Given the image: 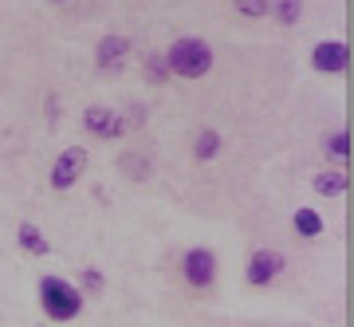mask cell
Segmentation results:
<instances>
[{"label": "cell", "instance_id": "5b68a950", "mask_svg": "<svg viewBox=\"0 0 354 327\" xmlns=\"http://www.w3.org/2000/svg\"><path fill=\"white\" fill-rule=\"evenodd\" d=\"M283 268H288V260H283L279 249H256L252 256H248V265H244V280H248L252 288H268L272 280L283 276Z\"/></svg>", "mask_w": 354, "mask_h": 327}, {"label": "cell", "instance_id": "2e32d148", "mask_svg": "<svg viewBox=\"0 0 354 327\" xmlns=\"http://www.w3.org/2000/svg\"><path fill=\"white\" fill-rule=\"evenodd\" d=\"M118 174L127 177V182H146L150 177V162L134 150H122L118 154Z\"/></svg>", "mask_w": 354, "mask_h": 327}, {"label": "cell", "instance_id": "30bf717a", "mask_svg": "<svg viewBox=\"0 0 354 327\" xmlns=\"http://www.w3.org/2000/svg\"><path fill=\"white\" fill-rule=\"evenodd\" d=\"M16 240H20V249H24L28 256H51V240L44 237V229L32 225V221H20V225H16Z\"/></svg>", "mask_w": 354, "mask_h": 327}, {"label": "cell", "instance_id": "8992f818", "mask_svg": "<svg viewBox=\"0 0 354 327\" xmlns=\"http://www.w3.org/2000/svg\"><path fill=\"white\" fill-rule=\"evenodd\" d=\"M83 130H87L91 139H102V142H114L127 134V123H122V111H114V107H87L83 111Z\"/></svg>", "mask_w": 354, "mask_h": 327}, {"label": "cell", "instance_id": "ac0fdd59", "mask_svg": "<svg viewBox=\"0 0 354 327\" xmlns=\"http://www.w3.org/2000/svg\"><path fill=\"white\" fill-rule=\"evenodd\" d=\"M236 4V12L248 16V20H264L268 16V0H232Z\"/></svg>", "mask_w": 354, "mask_h": 327}, {"label": "cell", "instance_id": "8fae6325", "mask_svg": "<svg viewBox=\"0 0 354 327\" xmlns=\"http://www.w3.org/2000/svg\"><path fill=\"white\" fill-rule=\"evenodd\" d=\"M221 130H213V126H201L197 134H193V158L197 162H213L216 154H221Z\"/></svg>", "mask_w": 354, "mask_h": 327}, {"label": "cell", "instance_id": "3957f363", "mask_svg": "<svg viewBox=\"0 0 354 327\" xmlns=\"http://www.w3.org/2000/svg\"><path fill=\"white\" fill-rule=\"evenodd\" d=\"M181 280L189 288L205 292L216 284V252L209 245H193V249L181 252Z\"/></svg>", "mask_w": 354, "mask_h": 327}, {"label": "cell", "instance_id": "d6986e66", "mask_svg": "<svg viewBox=\"0 0 354 327\" xmlns=\"http://www.w3.org/2000/svg\"><path fill=\"white\" fill-rule=\"evenodd\" d=\"M122 123H127V130H138V126L146 123V107H142V103H130L127 114H122Z\"/></svg>", "mask_w": 354, "mask_h": 327}, {"label": "cell", "instance_id": "ba28073f", "mask_svg": "<svg viewBox=\"0 0 354 327\" xmlns=\"http://www.w3.org/2000/svg\"><path fill=\"white\" fill-rule=\"evenodd\" d=\"M130 51H134L130 36H122V32H106V36L95 44V67H99V71H122V63H127Z\"/></svg>", "mask_w": 354, "mask_h": 327}, {"label": "cell", "instance_id": "7c38bea8", "mask_svg": "<svg viewBox=\"0 0 354 327\" xmlns=\"http://www.w3.org/2000/svg\"><path fill=\"white\" fill-rule=\"evenodd\" d=\"M291 225H295V233H299L304 240H315V237H323V229H327V221L319 217V209L304 205V209H295V217H291Z\"/></svg>", "mask_w": 354, "mask_h": 327}, {"label": "cell", "instance_id": "7a4b0ae2", "mask_svg": "<svg viewBox=\"0 0 354 327\" xmlns=\"http://www.w3.org/2000/svg\"><path fill=\"white\" fill-rule=\"evenodd\" d=\"M83 292L64 276H39V308L51 324H71L83 315Z\"/></svg>", "mask_w": 354, "mask_h": 327}, {"label": "cell", "instance_id": "9c48e42d", "mask_svg": "<svg viewBox=\"0 0 354 327\" xmlns=\"http://www.w3.org/2000/svg\"><path fill=\"white\" fill-rule=\"evenodd\" d=\"M311 186H315L319 197H346V193H351V174H346L342 166H339V170L330 166V170L315 174V182H311Z\"/></svg>", "mask_w": 354, "mask_h": 327}, {"label": "cell", "instance_id": "6da1fadb", "mask_svg": "<svg viewBox=\"0 0 354 327\" xmlns=\"http://www.w3.org/2000/svg\"><path fill=\"white\" fill-rule=\"evenodd\" d=\"M162 55L169 63V76H177V79H205L216 63L213 48L201 36H177Z\"/></svg>", "mask_w": 354, "mask_h": 327}, {"label": "cell", "instance_id": "7402d4cb", "mask_svg": "<svg viewBox=\"0 0 354 327\" xmlns=\"http://www.w3.org/2000/svg\"><path fill=\"white\" fill-rule=\"evenodd\" d=\"M39 327H51V324H39Z\"/></svg>", "mask_w": 354, "mask_h": 327}, {"label": "cell", "instance_id": "52a82bcc", "mask_svg": "<svg viewBox=\"0 0 354 327\" xmlns=\"http://www.w3.org/2000/svg\"><path fill=\"white\" fill-rule=\"evenodd\" d=\"M83 170H87V150L83 146H67L55 162H51V189H71V186H79V177H83Z\"/></svg>", "mask_w": 354, "mask_h": 327}, {"label": "cell", "instance_id": "ffe728a7", "mask_svg": "<svg viewBox=\"0 0 354 327\" xmlns=\"http://www.w3.org/2000/svg\"><path fill=\"white\" fill-rule=\"evenodd\" d=\"M55 118H59V99H55V95H48V123L55 126Z\"/></svg>", "mask_w": 354, "mask_h": 327}, {"label": "cell", "instance_id": "9a60e30c", "mask_svg": "<svg viewBox=\"0 0 354 327\" xmlns=\"http://www.w3.org/2000/svg\"><path fill=\"white\" fill-rule=\"evenodd\" d=\"M142 79H146V83H153V87H165V83H169V63H165V55L162 51H150V55H146V60H142Z\"/></svg>", "mask_w": 354, "mask_h": 327}, {"label": "cell", "instance_id": "e0dca14e", "mask_svg": "<svg viewBox=\"0 0 354 327\" xmlns=\"http://www.w3.org/2000/svg\"><path fill=\"white\" fill-rule=\"evenodd\" d=\"M75 288L83 292V296H102V292H106V276H102L99 268H83Z\"/></svg>", "mask_w": 354, "mask_h": 327}, {"label": "cell", "instance_id": "4fadbf2b", "mask_svg": "<svg viewBox=\"0 0 354 327\" xmlns=\"http://www.w3.org/2000/svg\"><path fill=\"white\" fill-rule=\"evenodd\" d=\"M323 154H327L330 162H351V154H354V139H351V130L342 126V130H335V134H327V142H323Z\"/></svg>", "mask_w": 354, "mask_h": 327}, {"label": "cell", "instance_id": "44dd1931", "mask_svg": "<svg viewBox=\"0 0 354 327\" xmlns=\"http://www.w3.org/2000/svg\"><path fill=\"white\" fill-rule=\"evenodd\" d=\"M51 4H64V0H51Z\"/></svg>", "mask_w": 354, "mask_h": 327}, {"label": "cell", "instance_id": "5bb4252c", "mask_svg": "<svg viewBox=\"0 0 354 327\" xmlns=\"http://www.w3.org/2000/svg\"><path fill=\"white\" fill-rule=\"evenodd\" d=\"M268 16L283 28L299 24L304 20V0H268Z\"/></svg>", "mask_w": 354, "mask_h": 327}, {"label": "cell", "instance_id": "277c9868", "mask_svg": "<svg viewBox=\"0 0 354 327\" xmlns=\"http://www.w3.org/2000/svg\"><path fill=\"white\" fill-rule=\"evenodd\" d=\"M351 44L346 39H319L311 48V67L319 76H346L351 71Z\"/></svg>", "mask_w": 354, "mask_h": 327}]
</instances>
